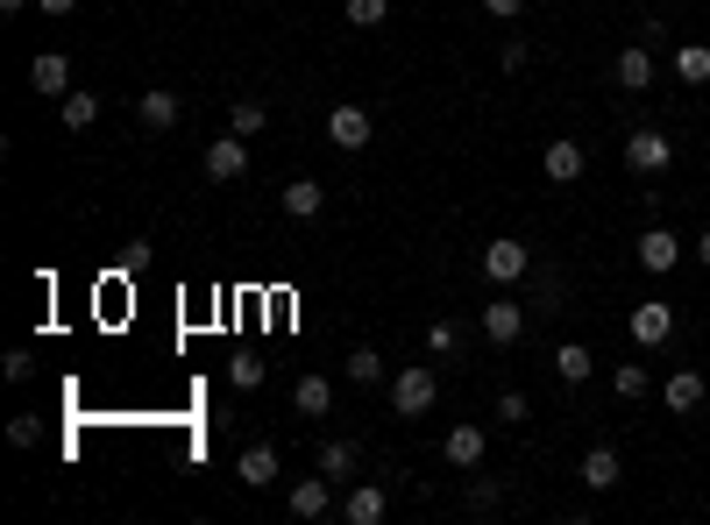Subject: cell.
Returning a JSON list of instances; mask_svg holds the SVG:
<instances>
[{"instance_id":"obj_9","label":"cell","mask_w":710,"mask_h":525,"mask_svg":"<svg viewBox=\"0 0 710 525\" xmlns=\"http://www.w3.org/2000/svg\"><path fill=\"white\" fill-rule=\"evenodd\" d=\"M327 143L348 149V157H355V149H369V114L363 107H334L327 114Z\"/></svg>"},{"instance_id":"obj_14","label":"cell","mask_w":710,"mask_h":525,"mask_svg":"<svg viewBox=\"0 0 710 525\" xmlns=\"http://www.w3.org/2000/svg\"><path fill=\"white\" fill-rule=\"evenodd\" d=\"M327 504H334V476L292 483V518H327Z\"/></svg>"},{"instance_id":"obj_31","label":"cell","mask_w":710,"mask_h":525,"mask_svg":"<svg viewBox=\"0 0 710 525\" xmlns=\"http://www.w3.org/2000/svg\"><path fill=\"white\" fill-rule=\"evenodd\" d=\"M8 440H14V448H36V440H43V427H36V419H8Z\"/></svg>"},{"instance_id":"obj_18","label":"cell","mask_w":710,"mask_h":525,"mask_svg":"<svg viewBox=\"0 0 710 525\" xmlns=\"http://www.w3.org/2000/svg\"><path fill=\"white\" fill-rule=\"evenodd\" d=\"M292 405H299L306 419H327V412H334V384H327V377H299V384H292Z\"/></svg>"},{"instance_id":"obj_6","label":"cell","mask_w":710,"mask_h":525,"mask_svg":"<svg viewBox=\"0 0 710 525\" xmlns=\"http://www.w3.org/2000/svg\"><path fill=\"white\" fill-rule=\"evenodd\" d=\"M249 171V143H242V135H213V143H207V178L213 185H234V178H242Z\"/></svg>"},{"instance_id":"obj_37","label":"cell","mask_w":710,"mask_h":525,"mask_svg":"<svg viewBox=\"0 0 710 525\" xmlns=\"http://www.w3.org/2000/svg\"><path fill=\"white\" fill-rule=\"evenodd\" d=\"M29 8V0H0V14H22Z\"/></svg>"},{"instance_id":"obj_25","label":"cell","mask_w":710,"mask_h":525,"mask_svg":"<svg viewBox=\"0 0 710 525\" xmlns=\"http://www.w3.org/2000/svg\"><path fill=\"white\" fill-rule=\"evenodd\" d=\"M612 391H618V398H647V391H654V377H647L639 363H618V369H612Z\"/></svg>"},{"instance_id":"obj_28","label":"cell","mask_w":710,"mask_h":525,"mask_svg":"<svg viewBox=\"0 0 710 525\" xmlns=\"http://www.w3.org/2000/svg\"><path fill=\"white\" fill-rule=\"evenodd\" d=\"M263 122H270V114H263V99H234V114H228V128H234V135H257Z\"/></svg>"},{"instance_id":"obj_30","label":"cell","mask_w":710,"mask_h":525,"mask_svg":"<svg viewBox=\"0 0 710 525\" xmlns=\"http://www.w3.org/2000/svg\"><path fill=\"white\" fill-rule=\"evenodd\" d=\"M228 377H234V391H257V384H263V363H257V355H234Z\"/></svg>"},{"instance_id":"obj_27","label":"cell","mask_w":710,"mask_h":525,"mask_svg":"<svg viewBox=\"0 0 710 525\" xmlns=\"http://www.w3.org/2000/svg\"><path fill=\"white\" fill-rule=\"evenodd\" d=\"M348 384H384V355L377 348H355L348 355Z\"/></svg>"},{"instance_id":"obj_17","label":"cell","mask_w":710,"mask_h":525,"mask_svg":"<svg viewBox=\"0 0 710 525\" xmlns=\"http://www.w3.org/2000/svg\"><path fill=\"white\" fill-rule=\"evenodd\" d=\"M135 114H143V128H157V135H164V128H178V114H185V107H178V93H164V86H157V93L135 99Z\"/></svg>"},{"instance_id":"obj_20","label":"cell","mask_w":710,"mask_h":525,"mask_svg":"<svg viewBox=\"0 0 710 525\" xmlns=\"http://www.w3.org/2000/svg\"><path fill=\"white\" fill-rule=\"evenodd\" d=\"M583 490H618V454L612 448H589L583 454Z\"/></svg>"},{"instance_id":"obj_2","label":"cell","mask_w":710,"mask_h":525,"mask_svg":"<svg viewBox=\"0 0 710 525\" xmlns=\"http://www.w3.org/2000/svg\"><path fill=\"white\" fill-rule=\"evenodd\" d=\"M668 164H675V143H668L661 128H633V135H625V171H639V178H661Z\"/></svg>"},{"instance_id":"obj_29","label":"cell","mask_w":710,"mask_h":525,"mask_svg":"<svg viewBox=\"0 0 710 525\" xmlns=\"http://www.w3.org/2000/svg\"><path fill=\"white\" fill-rule=\"evenodd\" d=\"M427 348H434V355H462V327H455V319H434V327H427Z\"/></svg>"},{"instance_id":"obj_16","label":"cell","mask_w":710,"mask_h":525,"mask_svg":"<svg viewBox=\"0 0 710 525\" xmlns=\"http://www.w3.org/2000/svg\"><path fill=\"white\" fill-rule=\"evenodd\" d=\"M355 462H363V454H355V440H320V454H313V469H320V476H334V483L355 476Z\"/></svg>"},{"instance_id":"obj_3","label":"cell","mask_w":710,"mask_h":525,"mask_svg":"<svg viewBox=\"0 0 710 525\" xmlns=\"http://www.w3.org/2000/svg\"><path fill=\"white\" fill-rule=\"evenodd\" d=\"M526 270H533V249H526V242H512V234H498V242L483 249V277L498 284V292H504V284H519Z\"/></svg>"},{"instance_id":"obj_22","label":"cell","mask_w":710,"mask_h":525,"mask_svg":"<svg viewBox=\"0 0 710 525\" xmlns=\"http://www.w3.org/2000/svg\"><path fill=\"white\" fill-rule=\"evenodd\" d=\"M234 476H242L249 490H263L270 476H278V448H249L242 462H234Z\"/></svg>"},{"instance_id":"obj_11","label":"cell","mask_w":710,"mask_h":525,"mask_svg":"<svg viewBox=\"0 0 710 525\" xmlns=\"http://www.w3.org/2000/svg\"><path fill=\"white\" fill-rule=\"evenodd\" d=\"M612 78L625 93H647L654 86V50L647 43H633V50H618V64H612Z\"/></svg>"},{"instance_id":"obj_13","label":"cell","mask_w":710,"mask_h":525,"mask_svg":"<svg viewBox=\"0 0 710 525\" xmlns=\"http://www.w3.org/2000/svg\"><path fill=\"white\" fill-rule=\"evenodd\" d=\"M441 454H448V469H477L483 462V427H448Z\"/></svg>"},{"instance_id":"obj_8","label":"cell","mask_w":710,"mask_h":525,"mask_svg":"<svg viewBox=\"0 0 710 525\" xmlns=\"http://www.w3.org/2000/svg\"><path fill=\"white\" fill-rule=\"evenodd\" d=\"M29 86H36L43 99H64L72 93V57H64V50H43V57L29 64Z\"/></svg>"},{"instance_id":"obj_21","label":"cell","mask_w":710,"mask_h":525,"mask_svg":"<svg viewBox=\"0 0 710 525\" xmlns=\"http://www.w3.org/2000/svg\"><path fill=\"white\" fill-rule=\"evenodd\" d=\"M697 405H703V377L697 369H675L668 377V412H697Z\"/></svg>"},{"instance_id":"obj_35","label":"cell","mask_w":710,"mask_h":525,"mask_svg":"<svg viewBox=\"0 0 710 525\" xmlns=\"http://www.w3.org/2000/svg\"><path fill=\"white\" fill-rule=\"evenodd\" d=\"M36 8H43V14H72L79 0H36Z\"/></svg>"},{"instance_id":"obj_33","label":"cell","mask_w":710,"mask_h":525,"mask_svg":"<svg viewBox=\"0 0 710 525\" xmlns=\"http://www.w3.org/2000/svg\"><path fill=\"white\" fill-rule=\"evenodd\" d=\"M483 14H490V22H519V14H526V0H483Z\"/></svg>"},{"instance_id":"obj_32","label":"cell","mask_w":710,"mask_h":525,"mask_svg":"<svg viewBox=\"0 0 710 525\" xmlns=\"http://www.w3.org/2000/svg\"><path fill=\"white\" fill-rule=\"evenodd\" d=\"M519 419H526V398L504 391V398H498V427H519Z\"/></svg>"},{"instance_id":"obj_23","label":"cell","mask_w":710,"mask_h":525,"mask_svg":"<svg viewBox=\"0 0 710 525\" xmlns=\"http://www.w3.org/2000/svg\"><path fill=\"white\" fill-rule=\"evenodd\" d=\"M675 78H682V86H703V78H710V50L682 43V50H675Z\"/></svg>"},{"instance_id":"obj_36","label":"cell","mask_w":710,"mask_h":525,"mask_svg":"<svg viewBox=\"0 0 710 525\" xmlns=\"http://www.w3.org/2000/svg\"><path fill=\"white\" fill-rule=\"evenodd\" d=\"M697 263H703V270H710V234H703V242H697Z\"/></svg>"},{"instance_id":"obj_19","label":"cell","mask_w":710,"mask_h":525,"mask_svg":"<svg viewBox=\"0 0 710 525\" xmlns=\"http://www.w3.org/2000/svg\"><path fill=\"white\" fill-rule=\"evenodd\" d=\"M589 369H597V355H589L583 342H562V348H554V377H562V384H589Z\"/></svg>"},{"instance_id":"obj_34","label":"cell","mask_w":710,"mask_h":525,"mask_svg":"<svg viewBox=\"0 0 710 525\" xmlns=\"http://www.w3.org/2000/svg\"><path fill=\"white\" fill-rule=\"evenodd\" d=\"M498 64H504V72H526V43H519V36H512V43H504V50H498Z\"/></svg>"},{"instance_id":"obj_12","label":"cell","mask_w":710,"mask_h":525,"mask_svg":"<svg viewBox=\"0 0 710 525\" xmlns=\"http://www.w3.org/2000/svg\"><path fill=\"white\" fill-rule=\"evenodd\" d=\"M483 334L498 348H512L519 334H526V306H512V298H498V306H483Z\"/></svg>"},{"instance_id":"obj_5","label":"cell","mask_w":710,"mask_h":525,"mask_svg":"<svg viewBox=\"0 0 710 525\" xmlns=\"http://www.w3.org/2000/svg\"><path fill=\"white\" fill-rule=\"evenodd\" d=\"M633 256H639L647 277H668V270L682 263V242H675V228H647V234L633 242Z\"/></svg>"},{"instance_id":"obj_4","label":"cell","mask_w":710,"mask_h":525,"mask_svg":"<svg viewBox=\"0 0 710 525\" xmlns=\"http://www.w3.org/2000/svg\"><path fill=\"white\" fill-rule=\"evenodd\" d=\"M540 171H547V185H576V178L589 171L583 143H576V135H554V143L540 149Z\"/></svg>"},{"instance_id":"obj_7","label":"cell","mask_w":710,"mask_h":525,"mask_svg":"<svg viewBox=\"0 0 710 525\" xmlns=\"http://www.w3.org/2000/svg\"><path fill=\"white\" fill-rule=\"evenodd\" d=\"M625 327H633V342H639V348H661L668 334H675V306H661V298H639Z\"/></svg>"},{"instance_id":"obj_24","label":"cell","mask_w":710,"mask_h":525,"mask_svg":"<svg viewBox=\"0 0 710 525\" xmlns=\"http://www.w3.org/2000/svg\"><path fill=\"white\" fill-rule=\"evenodd\" d=\"M58 107H64V128H93L100 122V93H64Z\"/></svg>"},{"instance_id":"obj_1","label":"cell","mask_w":710,"mask_h":525,"mask_svg":"<svg viewBox=\"0 0 710 525\" xmlns=\"http://www.w3.org/2000/svg\"><path fill=\"white\" fill-rule=\"evenodd\" d=\"M434 405H441V377H434L427 363H413V369H398V377H391V412L398 419H427Z\"/></svg>"},{"instance_id":"obj_15","label":"cell","mask_w":710,"mask_h":525,"mask_svg":"<svg viewBox=\"0 0 710 525\" xmlns=\"http://www.w3.org/2000/svg\"><path fill=\"white\" fill-rule=\"evenodd\" d=\"M320 207H327V185H320V178H292V185H284V213H292V220H313Z\"/></svg>"},{"instance_id":"obj_10","label":"cell","mask_w":710,"mask_h":525,"mask_svg":"<svg viewBox=\"0 0 710 525\" xmlns=\"http://www.w3.org/2000/svg\"><path fill=\"white\" fill-rule=\"evenodd\" d=\"M384 504H391V497H384V483H355L348 497H342V518L348 525H384Z\"/></svg>"},{"instance_id":"obj_26","label":"cell","mask_w":710,"mask_h":525,"mask_svg":"<svg viewBox=\"0 0 710 525\" xmlns=\"http://www.w3.org/2000/svg\"><path fill=\"white\" fill-rule=\"evenodd\" d=\"M391 22V0H348V29H384Z\"/></svg>"}]
</instances>
